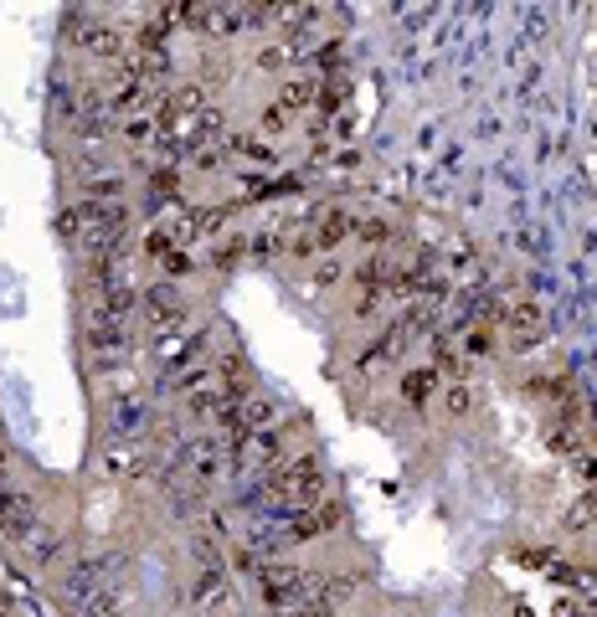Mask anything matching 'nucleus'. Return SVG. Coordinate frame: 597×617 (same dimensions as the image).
Wrapping results in <instances>:
<instances>
[{
	"label": "nucleus",
	"mask_w": 597,
	"mask_h": 617,
	"mask_svg": "<svg viewBox=\"0 0 597 617\" xmlns=\"http://www.w3.org/2000/svg\"><path fill=\"white\" fill-rule=\"evenodd\" d=\"M320 499H325V468L314 463L309 453L278 463L273 474H268V484H263V510L268 515H289L294 520V515L314 510Z\"/></svg>",
	"instance_id": "obj_1"
},
{
	"label": "nucleus",
	"mask_w": 597,
	"mask_h": 617,
	"mask_svg": "<svg viewBox=\"0 0 597 617\" xmlns=\"http://www.w3.org/2000/svg\"><path fill=\"white\" fill-rule=\"evenodd\" d=\"M500 324H505V345H510V350H531V345L546 340V314H541V304H531V299L510 304V309L500 314Z\"/></svg>",
	"instance_id": "obj_2"
},
{
	"label": "nucleus",
	"mask_w": 597,
	"mask_h": 617,
	"mask_svg": "<svg viewBox=\"0 0 597 617\" xmlns=\"http://www.w3.org/2000/svg\"><path fill=\"white\" fill-rule=\"evenodd\" d=\"M37 525V504H31V494L0 484V535L11 540H26V530Z\"/></svg>",
	"instance_id": "obj_3"
},
{
	"label": "nucleus",
	"mask_w": 597,
	"mask_h": 617,
	"mask_svg": "<svg viewBox=\"0 0 597 617\" xmlns=\"http://www.w3.org/2000/svg\"><path fill=\"white\" fill-rule=\"evenodd\" d=\"M129 319H114V314H98L93 309V319H88V350L93 355H119V350H129Z\"/></svg>",
	"instance_id": "obj_4"
},
{
	"label": "nucleus",
	"mask_w": 597,
	"mask_h": 617,
	"mask_svg": "<svg viewBox=\"0 0 597 617\" xmlns=\"http://www.w3.org/2000/svg\"><path fill=\"white\" fill-rule=\"evenodd\" d=\"M340 525V504L335 499H320L314 510H304V515H294L289 520V535L284 540H294V546H304V540H320L325 530H335Z\"/></svg>",
	"instance_id": "obj_5"
},
{
	"label": "nucleus",
	"mask_w": 597,
	"mask_h": 617,
	"mask_svg": "<svg viewBox=\"0 0 597 617\" xmlns=\"http://www.w3.org/2000/svg\"><path fill=\"white\" fill-rule=\"evenodd\" d=\"M83 47H88L93 57H124L129 36H124V31H114V26H103V21H88V31H83Z\"/></svg>",
	"instance_id": "obj_6"
},
{
	"label": "nucleus",
	"mask_w": 597,
	"mask_h": 617,
	"mask_svg": "<svg viewBox=\"0 0 597 617\" xmlns=\"http://www.w3.org/2000/svg\"><path fill=\"white\" fill-rule=\"evenodd\" d=\"M350 232H356V216L335 206V211H325V216H320V232H314V247H320V252H325V247H340Z\"/></svg>",
	"instance_id": "obj_7"
},
{
	"label": "nucleus",
	"mask_w": 597,
	"mask_h": 617,
	"mask_svg": "<svg viewBox=\"0 0 597 617\" xmlns=\"http://www.w3.org/2000/svg\"><path fill=\"white\" fill-rule=\"evenodd\" d=\"M222 597H227V566L222 561H206L201 576H196V602L201 607H217Z\"/></svg>",
	"instance_id": "obj_8"
},
{
	"label": "nucleus",
	"mask_w": 597,
	"mask_h": 617,
	"mask_svg": "<svg viewBox=\"0 0 597 617\" xmlns=\"http://www.w3.org/2000/svg\"><path fill=\"white\" fill-rule=\"evenodd\" d=\"M21 546L31 551V561H37V566H52V561L62 556V540H57V530H47V525H31Z\"/></svg>",
	"instance_id": "obj_9"
},
{
	"label": "nucleus",
	"mask_w": 597,
	"mask_h": 617,
	"mask_svg": "<svg viewBox=\"0 0 597 617\" xmlns=\"http://www.w3.org/2000/svg\"><path fill=\"white\" fill-rule=\"evenodd\" d=\"M278 103H284L289 114H294V108H314V103H320V78H299V72H294V78L284 83V93H278Z\"/></svg>",
	"instance_id": "obj_10"
},
{
	"label": "nucleus",
	"mask_w": 597,
	"mask_h": 617,
	"mask_svg": "<svg viewBox=\"0 0 597 617\" xmlns=\"http://www.w3.org/2000/svg\"><path fill=\"white\" fill-rule=\"evenodd\" d=\"M433 391H438V366H417V371H407V381H402V396H407L412 407H423Z\"/></svg>",
	"instance_id": "obj_11"
},
{
	"label": "nucleus",
	"mask_w": 597,
	"mask_h": 617,
	"mask_svg": "<svg viewBox=\"0 0 597 617\" xmlns=\"http://www.w3.org/2000/svg\"><path fill=\"white\" fill-rule=\"evenodd\" d=\"M114 422H119V432H139V427H145V396H119V402H114Z\"/></svg>",
	"instance_id": "obj_12"
},
{
	"label": "nucleus",
	"mask_w": 597,
	"mask_h": 617,
	"mask_svg": "<svg viewBox=\"0 0 597 617\" xmlns=\"http://www.w3.org/2000/svg\"><path fill=\"white\" fill-rule=\"evenodd\" d=\"M222 463H227V458L217 453V443H196V448H191V468H196L201 479H217Z\"/></svg>",
	"instance_id": "obj_13"
},
{
	"label": "nucleus",
	"mask_w": 597,
	"mask_h": 617,
	"mask_svg": "<svg viewBox=\"0 0 597 617\" xmlns=\"http://www.w3.org/2000/svg\"><path fill=\"white\" fill-rule=\"evenodd\" d=\"M124 175H88V201H119Z\"/></svg>",
	"instance_id": "obj_14"
},
{
	"label": "nucleus",
	"mask_w": 597,
	"mask_h": 617,
	"mask_svg": "<svg viewBox=\"0 0 597 617\" xmlns=\"http://www.w3.org/2000/svg\"><path fill=\"white\" fill-rule=\"evenodd\" d=\"M237 258H248V237H227L222 247H212V263L217 268H232Z\"/></svg>",
	"instance_id": "obj_15"
},
{
	"label": "nucleus",
	"mask_w": 597,
	"mask_h": 617,
	"mask_svg": "<svg viewBox=\"0 0 597 617\" xmlns=\"http://www.w3.org/2000/svg\"><path fill=\"white\" fill-rule=\"evenodd\" d=\"M258 124H263V134H284V129H289V108H284V103H268Z\"/></svg>",
	"instance_id": "obj_16"
},
{
	"label": "nucleus",
	"mask_w": 597,
	"mask_h": 617,
	"mask_svg": "<svg viewBox=\"0 0 597 617\" xmlns=\"http://www.w3.org/2000/svg\"><path fill=\"white\" fill-rule=\"evenodd\" d=\"M443 407H448V417H464V412L474 407V391H469V386H453V391L443 396Z\"/></svg>",
	"instance_id": "obj_17"
},
{
	"label": "nucleus",
	"mask_w": 597,
	"mask_h": 617,
	"mask_svg": "<svg viewBox=\"0 0 597 617\" xmlns=\"http://www.w3.org/2000/svg\"><path fill=\"white\" fill-rule=\"evenodd\" d=\"M160 263H165V273H170V278H181V273H191V252H186V247H175V252H165Z\"/></svg>",
	"instance_id": "obj_18"
},
{
	"label": "nucleus",
	"mask_w": 597,
	"mask_h": 617,
	"mask_svg": "<svg viewBox=\"0 0 597 617\" xmlns=\"http://www.w3.org/2000/svg\"><path fill=\"white\" fill-rule=\"evenodd\" d=\"M150 134H155V124H150V119H139V114H134V119H124V139H129V144H145Z\"/></svg>",
	"instance_id": "obj_19"
},
{
	"label": "nucleus",
	"mask_w": 597,
	"mask_h": 617,
	"mask_svg": "<svg viewBox=\"0 0 597 617\" xmlns=\"http://www.w3.org/2000/svg\"><path fill=\"white\" fill-rule=\"evenodd\" d=\"M314 62H320V67H335V62H345V42H325L320 52H314Z\"/></svg>",
	"instance_id": "obj_20"
},
{
	"label": "nucleus",
	"mask_w": 597,
	"mask_h": 617,
	"mask_svg": "<svg viewBox=\"0 0 597 617\" xmlns=\"http://www.w3.org/2000/svg\"><path fill=\"white\" fill-rule=\"evenodd\" d=\"M361 237H366L371 247H381L386 237H392V227H386V222H381V216H376V222H366V227H361Z\"/></svg>",
	"instance_id": "obj_21"
},
{
	"label": "nucleus",
	"mask_w": 597,
	"mask_h": 617,
	"mask_svg": "<svg viewBox=\"0 0 597 617\" xmlns=\"http://www.w3.org/2000/svg\"><path fill=\"white\" fill-rule=\"evenodd\" d=\"M335 278H340V263H325V268H320V278H314V283H320V288H330Z\"/></svg>",
	"instance_id": "obj_22"
},
{
	"label": "nucleus",
	"mask_w": 597,
	"mask_h": 617,
	"mask_svg": "<svg viewBox=\"0 0 597 617\" xmlns=\"http://www.w3.org/2000/svg\"><path fill=\"white\" fill-rule=\"evenodd\" d=\"M6 468H11V453H6V448H0V479H6Z\"/></svg>",
	"instance_id": "obj_23"
},
{
	"label": "nucleus",
	"mask_w": 597,
	"mask_h": 617,
	"mask_svg": "<svg viewBox=\"0 0 597 617\" xmlns=\"http://www.w3.org/2000/svg\"><path fill=\"white\" fill-rule=\"evenodd\" d=\"M0 617H11V612H6V607H0Z\"/></svg>",
	"instance_id": "obj_24"
}]
</instances>
